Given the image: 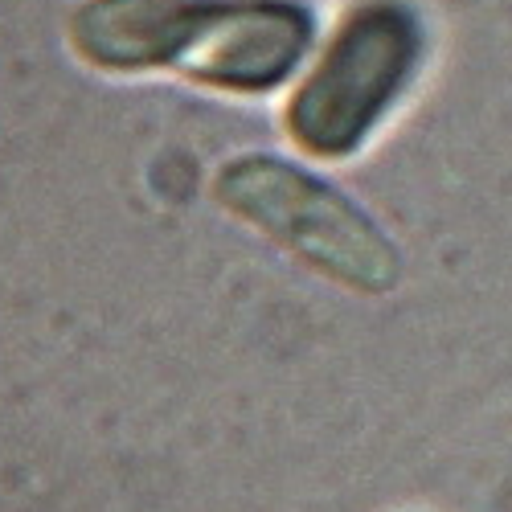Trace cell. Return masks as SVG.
Here are the masks:
<instances>
[{
	"label": "cell",
	"instance_id": "cell-4",
	"mask_svg": "<svg viewBox=\"0 0 512 512\" xmlns=\"http://www.w3.org/2000/svg\"><path fill=\"white\" fill-rule=\"evenodd\" d=\"M234 0H82L70 13V46L99 70L177 66L201 25Z\"/></svg>",
	"mask_w": 512,
	"mask_h": 512
},
{
	"label": "cell",
	"instance_id": "cell-1",
	"mask_svg": "<svg viewBox=\"0 0 512 512\" xmlns=\"http://www.w3.org/2000/svg\"><path fill=\"white\" fill-rule=\"evenodd\" d=\"M213 193L234 218L340 287L381 295L402 279V254L373 213L283 156L250 152L222 164Z\"/></svg>",
	"mask_w": 512,
	"mask_h": 512
},
{
	"label": "cell",
	"instance_id": "cell-3",
	"mask_svg": "<svg viewBox=\"0 0 512 512\" xmlns=\"http://www.w3.org/2000/svg\"><path fill=\"white\" fill-rule=\"evenodd\" d=\"M312 37L316 17L300 0H234L201 25L177 66L205 87L263 95L300 70Z\"/></svg>",
	"mask_w": 512,
	"mask_h": 512
},
{
	"label": "cell",
	"instance_id": "cell-2",
	"mask_svg": "<svg viewBox=\"0 0 512 512\" xmlns=\"http://www.w3.org/2000/svg\"><path fill=\"white\" fill-rule=\"evenodd\" d=\"M426 29L402 0H365L328 37L287 103V132L320 160L353 156L414 82Z\"/></svg>",
	"mask_w": 512,
	"mask_h": 512
}]
</instances>
